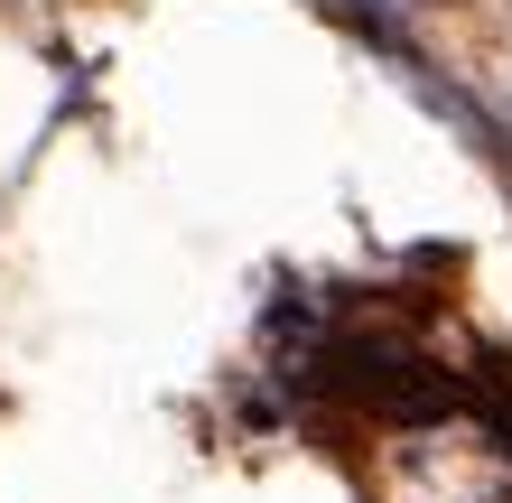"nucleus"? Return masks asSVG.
I'll use <instances>...</instances> for the list:
<instances>
[{"mask_svg": "<svg viewBox=\"0 0 512 503\" xmlns=\"http://www.w3.org/2000/svg\"><path fill=\"white\" fill-rule=\"evenodd\" d=\"M326 10L354 19V28H364V38H382V47H401V28H410L419 0H326Z\"/></svg>", "mask_w": 512, "mask_h": 503, "instance_id": "f257e3e1", "label": "nucleus"}]
</instances>
